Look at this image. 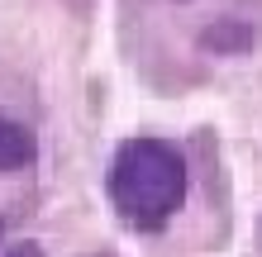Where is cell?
I'll return each mask as SVG.
<instances>
[{
    "label": "cell",
    "mask_w": 262,
    "mask_h": 257,
    "mask_svg": "<svg viewBox=\"0 0 262 257\" xmlns=\"http://www.w3.org/2000/svg\"><path fill=\"white\" fill-rule=\"evenodd\" d=\"M186 153L167 138H124L110 157V176H105V191H110L115 215L138 233H158L167 219L186 205Z\"/></svg>",
    "instance_id": "cell-1"
},
{
    "label": "cell",
    "mask_w": 262,
    "mask_h": 257,
    "mask_svg": "<svg viewBox=\"0 0 262 257\" xmlns=\"http://www.w3.org/2000/svg\"><path fill=\"white\" fill-rule=\"evenodd\" d=\"M34 157H38V138L19 119L0 114V172H24Z\"/></svg>",
    "instance_id": "cell-2"
},
{
    "label": "cell",
    "mask_w": 262,
    "mask_h": 257,
    "mask_svg": "<svg viewBox=\"0 0 262 257\" xmlns=\"http://www.w3.org/2000/svg\"><path fill=\"white\" fill-rule=\"evenodd\" d=\"M257 43V29L243 19H214L205 34H200V48L205 53H248Z\"/></svg>",
    "instance_id": "cell-3"
},
{
    "label": "cell",
    "mask_w": 262,
    "mask_h": 257,
    "mask_svg": "<svg viewBox=\"0 0 262 257\" xmlns=\"http://www.w3.org/2000/svg\"><path fill=\"white\" fill-rule=\"evenodd\" d=\"M0 257H43V248L38 243H14V248H5Z\"/></svg>",
    "instance_id": "cell-4"
},
{
    "label": "cell",
    "mask_w": 262,
    "mask_h": 257,
    "mask_svg": "<svg viewBox=\"0 0 262 257\" xmlns=\"http://www.w3.org/2000/svg\"><path fill=\"white\" fill-rule=\"evenodd\" d=\"M0 238H5V219H0Z\"/></svg>",
    "instance_id": "cell-5"
},
{
    "label": "cell",
    "mask_w": 262,
    "mask_h": 257,
    "mask_svg": "<svg viewBox=\"0 0 262 257\" xmlns=\"http://www.w3.org/2000/svg\"><path fill=\"white\" fill-rule=\"evenodd\" d=\"M257 238H262V224H257Z\"/></svg>",
    "instance_id": "cell-6"
}]
</instances>
